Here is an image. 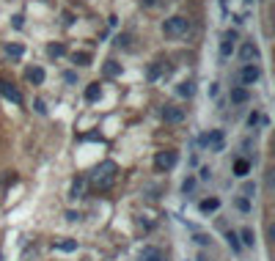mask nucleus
<instances>
[{
	"label": "nucleus",
	"instance_id": "f03ea898",
	"mask_svg": "<svg viewBox=\"0 0 275 261\" xmlns=\"http://www.w3.org/2000/svg\"><path fill=\"white\" fill-rule=\"evenodd\" d=\"M187 30H190V19L187 17H171L162 22V33L171 36V39H179V36H185Z\"/></svg>",
	"mask_w": 275,
	"mask_h": 261
},
{
	"label": "nucleus",
	"instance_id": "393cba45",
	"mask_svg": "<svg viewBox=\"0 0 275 261\" xmlns=\"http://www.w3.org/2000/svg\"><path fill=\"white\" fill-rule=\"evenodd\" d=\"M239 245H248V248L253 245V231H251V228H245V231H242V242H239Z\"/></svg>",
	"mask_w": 275,
	"mask_h": 261
},
{
	"label": "nucleus",
	"instance_id": "c756f323",
	"mask_svg": "<svg viewBox=\"0 0 275 261\" xmlns=\"http://www.w3.org/2000/svg\"><path fill=\"white\" fill-rule=\"evenodd\" d=\"M64 80H66V83H74V80H77V74H74V71H66Z\"/></svg>",
	"mask_w": 275,
	"mask_h": 261
},
{
	"label": "nucleus",
	"instance_id": "4468645a",
	"mask_svg": "<svg viewBox=\"0 0 275 261\" xmlns=\"http://www.w3.org/2000/svg\"><path fill=\"white\" fill-rule=\"evenodd\" d=\"M102 71H105V77H116V74H121V64H116V61H108Z\"/></svg>",
	"mask_w": 275,
	"mask_h": 261
},
{
	"label": "nucleus",
	"instance_id": "5701e85b",
	"mask_svg": "<svg viewBox=\"0 0 275 261\" xmlns=\"http://www.w3.org/2000/svg\"><path fill=\"white\" fill-rule=\"evenodd\" d=\"M226 239H228V245H231L234 250H242V245H239V237H237L234 231H228V234H226Z\"/></svg>",
	"mask_w": 275,
	"mask_h": 261
},
{
	"label": "nucleus",
	"instance_id": "473e14b6",
	"mask_svg": "<svg viewBox=\"0 0 275 261\" xmlns=\"http://www.w3.org/2000/svg\"><path fill=\"white\" fill-rule=\"evenodd\" d=\"M140 6H157V0H138Z\"/></svg>",
	"mask_w": 275,
	"mask_h": 261
},
{
	"label": "nucleus",
	"instance_id": "9d476101",
	"mask_svg": "<svg viewBox=\"0 0 275 261\" xmlns=\"http://www.w3.org/2000/svg\"><path fill=\"white\" fill-rule=\"evenodd\" d=\"M28 80H30V83H36V85H42V83H44V69H42V66H33V69H28Z\"/></svg>",
	"mask_w": 275,
	"mask_h": 261
},
{
	"label": "nucleus",
	"instance_id": "dca6fc26",
	"mask_svg": "<svg viewBox=\"0 0 275 261\" xmlns=\"http://www.w3.org/2000/svg\"><path fill=\"white\" fill-rule=\"evenodd\" d=\"M72 61H74L77 66H88V64H91V53H74Z\"/></svg>",
	"mask_w": 275,
	"mask_h": 261
},
{
	"label": "nucleus",
	"instance_id": "412c9836",
	"mask_svg": "<svg viewBox=\"0 0 275 261\" xmlns=\"http://www.w3.org/2000/svg\"><path fill=\"white\" fill-rule=\"evenodd\" d=\"M47 53L53 55V58H61V55L66 53V47H64V44H50V47H47Z\"/></svg>",
	"mask_w": 275,
	"mask_h": 261
},
{
	"label": "nucleus",
	"instance_id": "0eeeda50",
	"mask_svg": "<svg viewBox=\"0 0 275 261\" xmlns=\"http://www.w3.org/2000/svg\"><path fill=\"white\" fill-rule=\"evenodd\" d=\"M259 74H262V69H259L256 64H248L245 69L239 71V80H242V83H245V85H253V83H256V80H259Z\"/></svg>",
	"mask_w": 275,
	"mask_h": 261
},
{
	"label": "nucleus",
	"instance_id": "72a5a7b5",
	"mask_svg": "<svg viewBox=\"0 0 275 261\" xmlns=\"http://www.w3.org/2000/svg\"><path fill=\"white\" fill-rule=\"evenodd\" d=\"M245 3H253V0H245Z\"/></svg>",
	"mask_w": 275,
	"mask_h": 261
},
{
	"label": "nucleus",
	"instance_id": "f257e3e1",
	"mask_svg": "<svg viewBox=\"0 0 275 261\" xmlns=\"http://www.w3.org/2000/svg\"><path fill=\"white\" fill-rule=\"evenodd\" d=\"M116 176H119V165H116L113 160H105L91 171L88 182H91V187H96V190H110L116 184Z\"/></svg>",
	"mask_w": 275,
	"mask_h": 261
},
{
	"label": "nucleus",
	"instance_id": "cd10ccee",
	"mask_svg": "<svg viewBox=\"0 0 275 261\" xmlns=\"http://www.w3.org/2000/svg\"><path fill=\"white\" fill-rule=\"evenodd\" d=\"M33 107H36V113H42V116L47 113V107H44V102H42V99H36V105H33Z\"/></svg>",
	"mask_w": 275,
	"mask_h": 261
},
{
	"label": "nucleus",
	"instance_id": "c85d7f7f",
	"mask_svg": "<svg viewBox=\"0 0 275 261\" xmlns=\"http://www.w3.org/2000/svg\"><path fill=\"white\" fill-rule=\"evenodd\" d=\"M193 187H196V182H193V179H187V182H185V184H182V190H185V193H190V190H193Z\"/></svg>",
	"mask_w": 275,
	"mask_h": 261
},
{
	"label": "nucleus",
	"instance_id": "423d86ee",
	"mask_svg": "<svg viewBox=\"0 0 275 261\" xmlns=\"http://www.w3.org/2000/svg\"><path fill=\"white\" fill-rule=\"evenodd\" d=\"M0 94L6 96L8 102H14V105H22V94H19L11 83H6V80H0Z\"/></svg>",
	"mask_w": 275,
	"mask_h": 261
},
{
	"label": "nucleus",
	"instance_id": "6e6552de",
	"mask_svg": "<svg viewBox=\"0 0 275 261\" xmlns=\"http://www.w3.org/2000/svg\"><path fill=\"white\" fill-rule=\"evenodd\" d=\"M234 42H237V33L228 30V33L223 36V42H220V55H223V58H228V55L234 53Z\"/></svg>",
	"mask_w": 275,
	"mask_h": 261
},
{
	"label": "nucleus",
	"instance_id": "aec40b11",
	"mask_svg": "<svg viewBox=\"0 0 275 261\" xmlns=\"http://www.w3.org/2000/svg\"><path fill=\"white\" fill-rule=\"evenodd\" d=\"M80 196H83V179H74L72 182V196L69 198H80Z\"/></svg>",
	"mask_w": 275,
	"mask_h": 261
},
{
	"label": "nucleus",
	"instance_id": "1a4fd4ad",
	"mask_svg": "<svg viewBox=\"0 0 275 261\" xmlns=\"http://www.w3.org/2000/svg\"><path fill=\"white\" fill-rule=\"evenodd\" d=\"M239 55H242V61H245V64H251V61L259 58V47L253 42H245V44H242V50H239Z\"/></svg>",
	"mask_w": 275,
	"mask_h": 261
},
{
	"label": "nucleus",
	"instance_id": "4be33fe9",
	"mask_svg": "<svg viewBox=\"0 0 275 261\" xmlns=\"http://www.w3.org/2000/svg\"><path fill=\"white\" fill-rule=\"evenodd\" d=\"M193 91H196V88H193V83H182L179 88H176V94H179V96H193Z\"/></svg>",
	"mask_w": 275,
	"mask_h": 261
},
{
	"label": "nucleus",
	"instance_id": "7c9ffc66",
	"mask_svg": "<svg viewBox=\"0 0 275 261\" xmlns=\"http://www.w3.org/2000/svg\"><path fill=\"white\" fill-rule=\"evenodd\" d=\"M253 193H256V187H253V184H245V196L253 198Z\"/></svg>",
	"mask_w": 275,
	"mask_h": 261
},
{
	"label": "nucleus",
	"instance_id": "6ab92c4d",
	"mask_svg": "<svg viewBox=\"0 0 275 261\" xmlns=\"http://www.w3.org/2000/svg\"><path fill=\"white\" fill-rule=\"evenodd\" d=\"M55 248L69 253V250H77V242H74V239H64V242H55Z\"/></svg>",
	"mask_w": 275,
	"mask_h": 261
},
{
	"label": "nucleus",
	"instance_id": "9b49d317",
	"mask_svg": "<svg viewBox=\"0 0 275 261\" xmlns=\"http://www.w3.org/2000/svg\"><path fill=\"white\" fill-rule=\"evenodd\" d=\"M234 173H237L239 179H245L248 173H251V162H248V160H237V162H234Z\"/></svg>",
	"mask_w": 275,
	"mask_h": 261
},
{
	"label": "nucleus",
	"instance_id": "2f4dec72",
	"mask_svg": "<svg viewBox=\"0 0 275 261\" xmlns=\"http://www.w3.org/2000/svg\"><path fill=\"white\" fill-rule=\"evenodd\" d=\"M66 220H72V223H74V220H80V214L77 212H66Z\"/></svg>",
	"mask_w": 275,
	"mask_h": 261
},
{
	"label": "nucleus",
	"instance_id": "2eb2a0df",
	"mask_svg": "<svg viewBox=\"0 0 275 261\" xmlns=\"http://www.w3.org/2000/svg\"><path fill=\"white\" fill-rule=\"evenodd\" d=\"M231 102H237V105L248 102V88H231Z\"/></svg>",
	"mask_w": 275,
	"mask_h": 261
},
{
	"label": "nucleus",
	"instance_id": "a878e982",
	"mask_svg": "<svg viewBox=\"0 0 275 261\" xmlns=\"http://www.w3.org/2000/svg\"><path fill=\"white\" fill-rule=\"evenodd\" d=\"M237 209H239V212H248V209H251V201H248V198H239V201H237Z\"/></svg>",
	"mask_w": 275,
	"mask_h": 261
},
{
	"label": "nucleus",
	"instance_id": "20e7f679",
	"mask_svg": "<svg viewBox=\"0 0 275 261\" xmlns=\"http://www.w3.org/2000/svg\"><path fill=\"white\" fill-rule=\"evenodd\" d=\"M201 143L209 148V151H223V143H226V140H223V132L220 130H212L209 135L201 137Z\"/></svg>",
	"mask_w": 275,
	"mask_h": 261
},
{
	"label": "nucleus",
	"instance_id": "ddd939ff",
	"mask_svg": "<svg viewBox=\"0 0 275 261\" xmlns=\"http://www.w3.org/2000/svg\"><path fill=\"white\" fill-rule=\"evenodd\" d=\"M217 206H220V201H217V198H204V201L198 203V209H201V212H215Z\"/></svg>",
	"mask_w": 275,
	"mask_h": 261
},
{
	"label": "nucleus",
	"instance_id": "b1692460",
	"mask_svg": "<svg viewBox=\"0 0 275 261\" xmlns=\"http://www.w3.org/2000/svg\"><path fill=\"white\" fill-rule=\"evenodd\" d=\"M143 261H165L157 250H143Z\"/></svg>",
	"mask_w": 275,
	"mask_h": 261
},
{
	"label": "nucleus",
	"instance_id": "7ed1b4c3",
	"mask_svg": "<svg viewBox=\"0 0 275 261\" xmlns=\"http://www.w3.org/2000/svg\"><path fill=\"white\" fill-rule=\"evenodd\" d=\"M160 116H162V121H165V124H182V121H185V110H182V107H176V105H165L160 110Z\"/></svg>",
	"mask_w": 275,
	"mask_h": 261
},
{
	"label": "nucleus",
	"instance_id": "f3484780",
	"mask_svg": "<svg viewBox=\"0 0 275 261\" xmlns=\"http://www.w3.org/2000/svg\"><path fill=\"white\" fill-rule=\"evenodd\" d=\"M22 44H6V55H11V58H22Z\"/></svg>",
	"mask_w": 275,
	"mask_h": 261
},
{
	"label": "nucleus",
	"instance_id": "39448f33",
	"mask_svg": "<svg viewBox=\"0 0 275 261\" xmlns=\"http://www.w3.org/2000/svg\"><path fill=\"white\" fill-rule=\"evenodd\" d=\"M176 165V151H160L154 157V168L157 171H171Z\"/></svg>",
	"mask_w": 275,
	"mask_h": 261
},
{
	"label": "nucleus",
	"instance_id": "a211bd4d",
	"mask_svg": "<svg viewBox=\"0 0 275 261\" xmlns=\"http://www.w3.org/2000/svg\"><path fill=\"white\" fill-rule=\"evenodd\" d=\"M162 71H165V74H168V66H162V64H154V66H151V69H149V80H157V77H160V74H162Z\"/></svg>",
	"mask_w": 275,
	"mask_h": 261
},
{
	"label": "nucleus",
	"instance_id": "bb28decb",
	"mask_svg": "<svg viewBox=\"0 0 275 261\" xmlns=\"http://www.w3.org/2000/svg\"><path fill=\"white\" fill-rule=\"evenodd\" d=\"M116 44H119V47H127V44H130V36H127V33H121L119 39H116Z\"/></svg>",
	"mask_w": 275,
	"mask_h": 261
},
{
	"label": "nucleus",
	"instance_id": "f8f14e48",
	"mask_svg": "<svg viewBox=\"0 0 275 261\" xmlns=\"http://www.w3.org/2000/svg\"><path fill=\"white\" fill-rule=\"evenodd\" d=\"M99 96H102V85L99 83H91L88 88H85V99H88V102H96Z\"/></svg>",
	"mask_w": 275,
	"mask_h": 261
}]
</instances>
